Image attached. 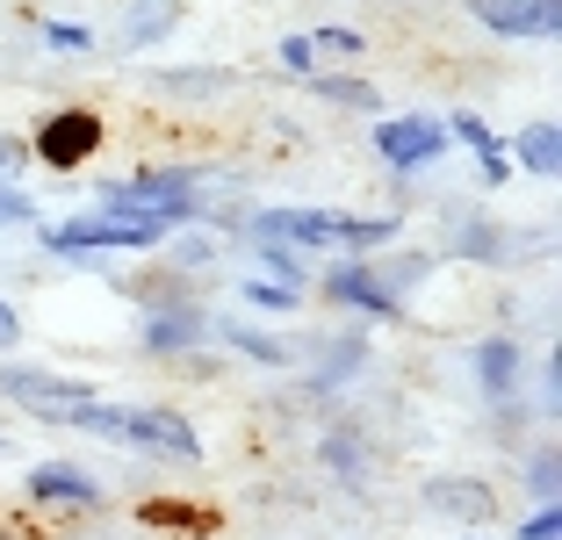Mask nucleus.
Masks as SVG:
<instances>
[{"instance_id":"f257e3e1","label":"nucleus","mask_w":562,"mask_h":540,"mask_svg":"<svg viewBox=\"0 0 562 540\" xmlns=\"http://www.w3.org/2000/svg\"><path fill=\"white\" fill-rule=\"evenodd\" d=\"M36 246L50 260H72L94 274L101 252H159L166 238L151 224H131V216H109V210H87V216H58V224H36Z\"/></svg>"},{"instance_id":"f03ea898","label":"nucleus","mask_w":562,"mask_h":540,"mask_svg":"<svg viewBox=\"0 0 562 540\" xmlns=\"http://www.w3.org/2000/svg\"><path fill=\"white\" fill-rule=\"evenodd\" d=\"M101 145H109V123H101L94 109H50L30 131V166H44V173H80L87 159H101Z\"/></svg>"},{"instance_id":"7ed1b4c3","label":"nucleus","mask_w":562,"mask_h":540,"mask_svg":"<svg viewBox=\"0 0 562 540\" xmlns=\"http://www.w3.org/2000/svg\"><path fill=\"white\" fill-rule=\"evenodd\" d=\"M116 447H137V454H151V461H181V469H195V461H202L195 418H181L173 404H123Z\"/></svg>"},{"instance_id":"20e7f679","label":"nucleus","mask_w":562,"mask_h":540,"mask_svg":"<svg viewBox=\"0 0 562 540\" xmlns=\"http://www.w3.org/2000/svg\"><path fill=\"white\" fill-rule=\"evenodd\" d=\"M317 295L339 303V311H353V317H382V325H397V317H404V295L375 274V260H331V267H317Z\"/></svg>"},{"instance_id":"39448f33","label":"nucleus","mask_w":562,"mask_h":540,"mask_svg":"<svg viewBox=\"0 0 562 540\" xmlns=\"http://www.w3.org/2000/svg\"><path fill=\"white\" fill-rule=\"evenodd\" d=\"M469 22L497 44H555L562 36V0H462Z\"/></svg>"},{"instance_id":"423d86ee","label":"nucleus","mask_w":562,"mask_h":540,"mask_svg":"<svg viewBox=\"0 0 562 540\" xmlns=\"http://www.w3.org/2000/svg\"><path fill=\"white\" fill-rule=\"evenodd\" d=\"M375 159L390 173H432L447 159V123L440 115H382L375 123Z\"/></svg>"},{"instance_id":"0eeeda50","label":"nucleus","mask_w":562,"mask_h":540,"mask_svg":"<svg viewBox=\"0 0 562 540\" xmlns=\"http://www.w3.org/2000/svg\"><path fill=\"white\" fill-rule=\"evenodd\" d=\"M0 396L8 404H22L30 418H58V410H72V404H87V396H101L87 375H50V368H22V360H0Z\"/></svg>"},{"instance_id":"6e6552de","label":"nucleus","mask_w":562,"mask_h":540,"mask_svg":"<svg viewBox=\"0 0 562 540\" xmlns=\"http://www.w3.org/2000/svg\"><path fill=\"white\" fill-rule=\"evenodd\" d=\"M22 491H30L36 511H58V519H87V511L109 505V491H101L80 461H36V469L22 475Z\"/></svg>"},{"instance_id":"1a4fd4ad","label":"nucleus","mask_w":562,"mask_h":540,"mask_svg":"<svg viewBox=\"0 0 562 540\" xmlns=\"http://www.w3.org/2000/svg\"><path fill=\"white\" fill-rule=\"evenodd\" d=\"M210 339V311L202 303H151L145 311V325H137V346L145 353H159V360H181V353H195V346Z\"/></svg>"},{"instance_id":"9d476101","label":"nucleus","mask_w":562,"mask_h":540,"mask_svg":"<svg viewBox=\"0 0 562 540\" xmlns=\"http://www.w3.org/2000/svg\"><path fill=\"white\" fill-rule=\"evenodd\" d=\"M469 368H476V390L491 396L497 410L519 404V382H527V353H519L513 331H483V339L469 346Z\"/></svg>"},{"instance_id":"9b49d317","label":"nucleus","mask_w":562,"mask_h":540,"mask_svg":"<svg viewBox=\"0 0 562 540\" xmlns=\"http://www.w3.org/2000/svg\"><path fill=\"white\" fill-rule=\"evenodd\" d=\"M447 252H454V260H469V267H513L519 260V238L497 224V216L462 210L454 224H447Z\"/></svg>"},{"instance_id":"f8f14e48","label":"nucleus","mask_w":562,"mask_h":540,"mask_svg":"<svg viewBox=\"0 0 562 540\" xmlns=\"http://www.w3.org/2000/svg\"><path fill=\"white\" fill-rule=\"evenodd\" d=\"M418 497H426V511H440V519H462L469 533L497 519V491L483 483V475H426Z\"/></svg>"},{"instance_id":"ddd939ff","label":"nucleus","mask_w":562,"mask_h":540,"mask_svg":"<svg viewBox=\"0 0 562 540\" xmlns=\"http://www.w3.org/2000/svg\"><path fill=\"white\" fill-rule=\"evenodd\" d=\"M505 159H513V173L555 180V173H562V131H555V115H533V123H519V131L505 137Z\"/></svg>"},{"instance_id":"4468645a","label":"nucleus","mask_w":562,"mask_h":540,"mask_svg":"<svg viewBox=\"0 0 562 540\" xmlns=\"http://www.w3.org/2000/svg\"><path fill=\"white\" fill-rule=\"evenodd\" d=\"M210 339L232 346V353H246V360H260V368H289V360H296V346L281 339V331L252 325V317H210Z\"/></svg>"},{"instance_id":"2eb2a0df","label":"nucleus","mask_w":562,"mask_h":540,"mask_svg":"<svg viewBox=\"0 0 562 540\" xmlns=\"http://www.w3.org/2000/svg\"><path fill=\"white\" fill-rule=\"evenodd\" d=\"M361 360H368V331H331V339L317 346V360L303 368V390H311V396L339 390L347 375H361Z\"/></svg>"},{"instance_id":"dca6fc26","label":"nucleus","mask_w":562,"mask_h":540,"mask_svg":"<svg viewBox=\"0 0 562 540\" xmlns=\"http://www.w3.org/2000/svg\"><path fill=\"white\" fill-rule=\"evenodd\" d=\"M181 30V0H131L116 22V50H145V44H173Z\"/></svg>"},{"instance_id":"f3484780","label":"nucleus","mask_w":562,"mask_h":540,"mask_svg":"<svg viewBox=\"0 0 562 540\" xmlns=\"http://www.w3.org/2000/svg\"><path fill=\"white\" fill-rule=\"evenodd\" d=\"M303 94L325 101V109H347V115H375L382 109L375 80H361V72H311V80H303Z\"/></svg>"},{"instance_id":"a211bd4d","label":"nucleus","mask_w":562,"mask_h":540,"mask_svg":"<svg viewBox=\"0 0 562 540\" xmlns=\"http://www.w3.org/2000/svg\"><path fill=\"white\" fill-rule=\"evenodd\" d=\"M375 274L390 281L397 295H412V289H426V281L440 274V252H426V246H404L397 260H375Z\"/></svg>"},{"instance_id":"6ab92c4d","label":"nucleus","mask_w":562,"mask_h":540,"mask_svg":"<svg viewBox=\"0 0 562 540\" xmlns=\"http://www.w3.org/2000/svg\"><path fill=\"white\" fill-rule=\"evenodd\" d=\"M246 246L260 252V267H267L274 281H289V289H303V281L317 274V260H311L303 246H274V238H246Z\"/></svg>"},{"instance_id":"aec40b11","label":"nucleus","mask_w":562,"mask_h":540,"mask_svg":"<svg viewBox=\"0 0 562 540\" xmlns=\"http://www.w3.org/2000/svg\"><path fill=\"white\" fill-rule=\"evenodd\" d=\"M159 252H166L173 267H210L224 246H216V230H210V224H181V230H166V246H159Z\"/></svg>"},{"instance_id":"412c9836","label":"nucleus","mask_w":562,"mask_h":540,"mask_svg":"<svg viewBox=\"0 0 562 540\" xmlns=\"http://www.w3.org/2000/svg\"><path fill=\"white\" fill-rule=\"evenodd\" d=\"M317 454H325V469H331V475H353V483L368 475V447H361V432H347V426H331Z\"/></svg>"},{"instance_id":"4be33fe9","label":"nucleus","mask_w":562,"mask_h":540,"mask_svg":"<svg viewBox=\"0 0 562 540\" xmlns=\"http://www.w3.org/2000/svg\"><path fill=\"white\" fill-rule=\"evenodd\" d=\"M527 497L533 505H562V454L555 447H533L527 454Z\"/></svg>"},{"instance_id":"5701e85b","label":"nucleus","mask_w":562,"mask_h":540,"mask_svg":"<svg viewBox=\"0 0 562 540\" xmlns=\"http://www.w3.org/2000/svg\"><path fill=\"white\" fill-rule=\"evenodd\" d=\"M447 145H469L483 159V151H505V137H497L476 109H454V115H447Z\"/></svg>"},{"instance_id":"b1692460","label":"nucleus","mask_w":562,"mask_h":540,"mask_svg":"<svg viewBox=\"0 0 562 540\" xmlns=\"http://www.w3.org/2000/svg\"><path fill=\"white\" fill-rule=\"evenodd\" d=\"M36 36H44V50H50V58H87V50L101 44V36L87 30V22H58V15H50Z\"/></svg>"},{"instance_id":"393cba45","label":"nucleus","mask_w":562,"mask_h":540,"mask_svg":"<svg viewBox=\"0 0 562 540\" xmlns=\"http://www.w3.org/2000/svg\"><path fill=\"white\" fill-rule=\"evenodd\" d=\"M311 50H317V58H361L368 36L353 30V22H325V30H311Z\"/></svg>"},{"instance_id":"a878e982","label":"nucleus","mask_w":562,"mask_h":540,"mask_svg":"<svg viewBox=\"0 0 562 540\" xmlns=\"http://www.w3.org/2000/svg\"><path fill=\"white\" fill-rule=\"evenodd\" d=\"M238 303H252V311H296L303 303V289H289V281H238Z\"/></svg>"},{"instance_id":"bb28decb","label":"nucleus","mask_w":562,"mask_h":540,"mask_svg":"<svg viewBox=\"0 0 562 540\" xmlns=\"http://www.w3.org/2000/svg\"><path fill=\"white\" fill-rule=\"evenodd\" d=\"M274 66L289 72V80H311V72H317V50H311V30H296V36H281V44H274Z\"/></svg>"},{"instance_id":"cd10ccee","label":"nucleus","mask_w":562,"mask_h":540,"mask_svg":"<svg viewBox=\"0 0 562 540\" xmlns=\"http://www.w3.org/2000/svg\"><path fill=\"white\" fill-rule=\"evenodd\" d=\"M166 94H224L232 87V72H159Z\"/></svg>"},{"instance_id":"c85d7f7f","label":"nucleus","mask_w":562,"mask_h":540,"mask_svg":"<svg viewBox=\"0 0 562 540\" xmlns=\"http://www.w3.org/2000/svg\"><path fill=\"white\" fill-rule=\"evenodd\" d=\"M44 216H36V202L22 195V188H0V230H36Z\"/></svg>"},{"instance_id":"c756f323","label":"nucleus","mask_w":562,"mask_h":540,"mask_svg":"<svg viewBox=\"0 0 562 540\" xmlns=\"http://www.w3.org/2000/svg\"><path fill=\"white\" fill-rule=\"evenodd\" d=\"M22 173H30V137H15V131H0V188H15Z\"/></svg>"},{"instance_id":"7c9ffc66","label":"nucleus","mask_w":562,"mask_h":540,"mask_svg":"<svg viewBox=\"0 0 562 540\" xmlns=\"http://www.w3.org/2000/svg\"><path fill=\"white\" fill-rule=\"evenodd\" d=\"M513 540H562V505H533Z\"/></svg>"},{"instance_id":"2f4dec72","label":"nucleus","mask_w":562,"mask_h":540,"mask_svg":"<svg viewBox=\"0 0 562 540\" xmlns=\"http://www.w3.org/2000/svg\"><path fill=\"white\" fill-rule=\"evenodd\" d=\"M476 180H483V188H505V180H519V173H513V159H505V151H483V159H476Z\"/></svg>"},{"instance_id":"473e14b6","label":"nucleus","mask_w":562,"mask_h":540,"mask_svg":"<svg viewBox=\"0 0 562 540\" xmlns=\"http://www.w3.org/2000/svg\"><path fill=\"white\" fill-rule=\"evenodd\" d=\"M15 346H22V311L0 295V353H15Z\"/></svg>"},{"instance_id":"72a5a7b5","label":"nucleus","mask_w":562,"mask_h":540,"mask_svg":"<svg viewBox=\"0 0 562 540\" xmlns=\"http://www.w3.org/2000/svg\"><path fill=\"white\" fill-rule=\"evenodd\" d=\"M8 447H15V440H8V432H0V461H8Z\"/></svg>"},{"instance_id":"f704fd0d","label":"nucleus","mask_w":562,"mask_h":540,"mask_svg":"<svg viewBox=\"0 0 562 540\" xmlns=\"http://www.w3.org/2000/svg\"><path fill=\"white\" fill-rule=\"evenodd\" d=\"M462 540H483V533H462Z\"/></svg>"},{"instance_id":"c9c22d12","label":"nucleus","mask_w":562,"mask_h":540,"mask_svg":"<svg viewBox=\"0 0 562 540\" xmlns=\"http://www.w3.org/2000/svg\"><path fill=\"white\" fill-rule=\"evenodd\" d=\"M0 540H15V533H0Z\"/></svg>"}]
</instances>
